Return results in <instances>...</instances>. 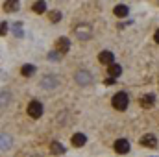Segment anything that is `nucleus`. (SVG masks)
I'll use <instances>...</instances> for the list:
<instances>
[{"instance_id":"nucleus-1","label":"nucleus","mask_w":159,"mask_h":157,"mask_svg":"<svg viewBox=\"0 0 159 157\" xmlns=\"http://www.w3.org/2000/svg\"><path fill=\"white\" fill-rule=\"evenodd\" d=\"M74 34H76V37L81 41H87L93 37V28H91V24H78L76 28H74Z\"/></svg>"},{"instance_id":"nucleus-2","label":"nucleus","mask_w":159,"mask_h":157,"mask_svg":"<svg viewBox=\"0 0 159 157\" xmlns=\"http://www.w3.org/2000/svg\"><path fill=\"white\" fill-rule=\"evenodd\" d=\"M128 104H129V100H128V94L126 92H117L113 96V107L117 111H124L128 107Z\"/></svg>"},{"instance_id":"nucleus-3","label":"nucleus","mask_w":159,"mask_h":157,"mask_svg":"<svg viewBox=\"0 0 159 157\" xmlns=\"http://www.w3.org/2000/svg\"><path fill=\"white\" fill-rule=\"evenodd\" d=\"M28 115L32 118H39L41 115H43V104L37 102V100L30 102V104H28Z\"/></svg>"},{"instance_id":"nucleus-4","label":"nucleus","mask_w":159,"mask_h":157,"mask_svg":"<svg viewBox=\"0 0 159 157\" xmlns=\"http://www.w3.org/2000/svg\"><path fill=\"white\" fill-rule=\"evenodd\" d=\"M69 48H70V41L67 39V37H59V39L56 41V52H59V54H67Z\"/></svg>"},{"instance_id":"nucleus-5","label":"nucleus","mask_w":159,"mask_h":157,"mask_svg":"<svg viewBox=\"0 0 159 157\" xmlns=\"http://www.w3.org/2000/svg\"><path fill=\"white\" fill-rule=\"evenodd\" d=\"M113 148H115V152L117 154H128L129 152V142L126 141V139H119V141H115V144H113Z\"/></svg>"},{"instance_id":"nucleus-6","label":"nucleus","mask_w":159,"mask_h":157,"mask_svg":"<svg viewBox=\"0 0 159 157\" xmlns=\"http://www.w3.org/2000/svg\"><path fill=\"white\" fill-rule=\"evenodd\" d=\"M76 81L80 85H89V83H93V76L87 70H78L76 72Z\"/></svg>"},{"instance_id":"nucleus-7","label":"nucleus","mask_w":159,"mask_h":157,"mask_svg":"<svg viewBox=\"0 0 159 157\" xmlns=\"http://www.w3.org/2000/svg\"><path fill=\"white\" fill-rule=\"evenodd\" d=\"M139 104H141V107L150 109V107L156 104V96H154V94H144V96H141V98H139Z\"/></svg>"},{"instance_id":"nucleus-8","label":"nucleus","mask_w":159,"mask_h":157,"mask_svg":"<svg viewBox=\"0 0 159 157\" xmlns=\"http://www.w3.org/2000/svg\"><path fill=\"white\" fill-rule=\"evenodd\" d=\"M141 144H143V146H146V148H156V144H157V139H156V135L148 133V135L141 137Z\"/></svg>"},{"instance_id":"nucleus-9","label":"nucleus","mask_w":159,"mask_h":157,"mask_svg":"<svg viewBox=\"0 0 159 157\" xmlns=\"http://www.w3.org/2000/svg\"><path fill=\"white\" fill-rule=\"evenodd\" d=\"M98 61L102 63V65H113V54L109 52V50H104V52H100V56H98Z\"/></svg>"},{"instance_id":"nucleus-10","label":"nucleus","mask_w":159,"mask_h":157,"mask_svg":"<svg viewBox=\"0 0 159 157\" xmlns=\"http://www.w3.org/2000/svg\"><path fill=\"white\" fill-rule=\"evenodd\" d=\"M50 152H52L54 155H63V154H65V146H63L61 142H57V141H52V142H50Z\"/></svg>"},{"instance_id":"nucleus-11","label":"nucleus","mask_w":159,"mask_h":157,"mask_svg":"<svg viewBox=\"0 0 159 157\" xmlns=\"http://www.w3.org/2000/svg\"><path fill=\"white\" fill-rule=\"evenodd\" d=\"M41 85H43V89H56V87H57V78L46 76V78L41 79Z\"/></svg>"},{"instance_id":"nucleus-12","label":"nucleus","mask_w":159,"mask_h":157,"mask_svg":"<svg viewBox=\"0 0 159 157\" xmlns=\"http://www.w3.org/2000/svg\"><path fill=\"white\" fill-rule=\"evenodd\" d=\"M85 142H87V137H85L83 133H76V135H72V144H74L76 148L83 146Z\"/></svg>"},{"instance_id":"nucleus-13","label":"nucleus","mask_w":159,"mask_h":157,"mask_svg":"<svg viewBox=\"0 0 159 157\" xmlns=\"http://www.w3.org/2000/svg\"><path fill=\"white\" fill-rule=\"evenodd\" d=\"M107 72H109V76H111V78H117V76H120V72H122V67L117 65V63H113V65H109Z\"/></svg>"},{"instance_id":"nucleus-14","label":"nucleus","mask_w":159,"mask_h":157,"mask_svg":"<svg viewBox=\"0 0 159 157\" xmlns=\"http://www.w3.org/2000/svg\"><path fill=\"white\" fill-rule=\"evenodd\" d=\"M4 9L6 11H17L19 9V2L17 0H7V2H4Z\"/></svg>"},{"instance_id":"nucleus-15","label":"nucleus","mask_w":159,"mask_h":157,"mask_svg":"<svg viewBox=\"0 0 159 157\" xmlns=\"http://www.w3.org/2000/svg\"><path fill=\"white\" fill-rule=\"evenodd\" d=\"M115 15L117 17H126L128 15V6H124V4H119V6H115Z\"/></svg>"},{"instance_id":"nucleus-16","label":"nucleus","mask_w":159,"mask_h":157,"mask_svg":"<svg viewBox=\"0 0 159 157\" xmlns=\"http://www.w3.org/2000/svg\"><path fill=\"white\" fill-rule=\"evenodd\" d=\"M34 65H22V69H20V74L22 76H26V78H30L32 74H34Z\"/></svg>"},{"instance_id":"nucleus-17","label":"nucleus","mask_w":159,"mask_h":157,"mask_svg":"<svg viewBox=\"0 0 159 157\" xmlns=\"http://www.w3.org/2000/svg\"><path fill=\"white\" fill-rule=\"evenodd\" d=\"M48 19H50V22H59V19H61V13H59L57 9H54V11H50Z\"/></svg>"},{"instance_id":"nucleus-18","label":"nucleus","mask_w":159,"mask_h":157,"mask_svg":"<svg viewBox=\"0 0 159 157\" xmlns=\"http://www.w3.org/2000/svg\"><path fill=\"white\" fill-rule=\"evenodd\" d=\"M32 9H34V11H35V13H43V11H44V9H46V4H44V2H35V4H34V7H32Z\"/></svg>"},{"instance_id":"nucleus-19","label":"nucleus","mask_w":159,"mask_h":157,"mask_svg":"<svg viewBox=\"0 0 159 157\" xmlns=\"http://www.w3.org/2000/svg\"><path fill=\"white\" fill-rule=\"evenodd\" d=\"M13 30H15V35L20 37V34H22V32H20V22H15V24H13Z\"/></svg>"},{"instance_id":"nucleus-20","label":"nucleus","mask_w":159,"mask_h":157,"mask_svg":"<svg viewBox=\"0 0 159 157\" xmlns=\"http://www.w3.org/2000/svg\"><path fill=\"white\" fill-rule=\"evenodd\" d=\"M0 32H2V35H6V34H7V22H2V26H0Z\"/></svg>"},{"instance_id":"nucleus-21","label":"nucleus","mask_w":159,"mask_h":157,"mask_svg":"<svg viewBox=\"0 0 159 157\" xmlns=\"http://www.w3.org/2000/svg\"><path fill=\"white\" fill-rule=\"evenodd\" d=\"M59 56H61L59 52H54V54L50 52V56H48V59H59Z\"/></svg>"},{"instance_id":"nucleus-22","label":"nucleus","mask_w":159,"mask_h":157,"mask_svg":"<svg viewBox=\"0 0 159 157\" xmlns=\"http://www.w3.org/2000/svg\"><path fill=\"white\" fill-rule=\"evenodd\" d=\"M113 83H115V79H113V78H109V79H106V85H113Z\"/></svg>"},{"instance_id":"nucleus-23","label":"nucleus","mask_w":159,"mask_h":157,"mask_svg":"<svg viewBox=\"0 0 159 157\" xmlns=\"http://www.w3.org/2000/svg\"><path fill=\"white\" fill-rule=\"evenodd\" d=\"M154 39H156V43H159V30H156V34H154Z\"/></svg>"},{"instance_id":"nucleus-24","label":"nucleus","mask_w":159,"mask_h":157,"mask_svg":"<svg viewBox=\"0 0 159 157\" xmlns=\"http://www.w3.org/2000/svg\"><path fill=\"white\" fill-rule=\"evenodd\" d=\"M34 157H39V155H34Z\"/></svg>"}]
</instances>
